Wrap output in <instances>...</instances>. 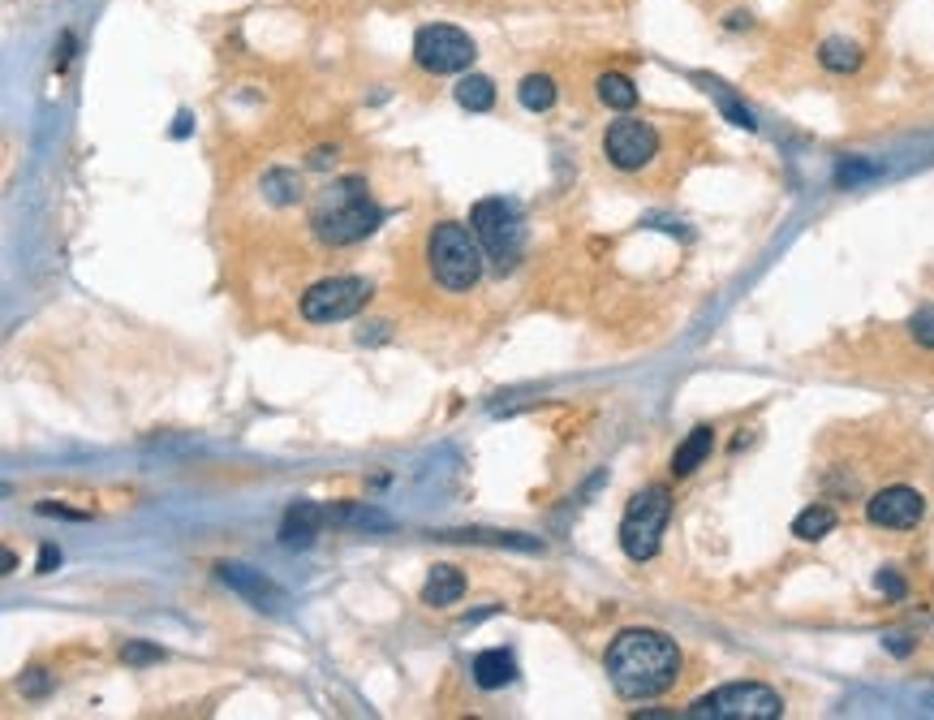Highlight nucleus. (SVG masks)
<instances>
[{"label":"nucleus","instance_id":"obj_9","mask_svg":"<svg viewBox=\"0 0 934 720\" xmlns=\"http://www.w3.org/2000/svg\"><path fill=\"white\" fill-rule=\"evenodd\" d=\"M603 152H608V161L616 164V168L633 173V168H642V164L655 161V152H660V134H655V125H651V121H637V117L612 121V125H608V134H603Z\"/></svg>","mask_w":934,"mask_h":720},{"label":"nucleus","instance_id":"obj_20","mask_svg":"<svg viewBox=\"0 0 934 720\" xmlns=\"http://www.w3.org/2000/svg\"><path fill=\"white\" fill-rule=\"evenodd\" d=\"M517 100H521L530 113H547V109L556 104V82L547 79V74H526L521 86H517Z\"/></svg>","mask_w":934,"mask_h":720},{"label":"nucleus","instance_id":"obj_19","mask_svg":"<svg viewBox=\"0 0 934 720\" xmlns=\"http://www.w3.org/2000/svg\"><path fill=\"white\" fill-rule=\"evenodd\" d=\"M594 86H599V100L608 109H616V113H629L637 104V86H633V79H624V74H603Z\"/></svg>","mask_w":934,"mask_h":720},{"label":"nucleus","instance_id":"obj_17","mask_svg":"<svg viewBox=\"0 0 934 720\" xmlns=\"http://www.w3.org/2000/svg\"><path fill=\"white\" fill-rule=\"evenodd\" d=\"M818 61L831 74H853V70H861V43L831 35V40H822V48H818Z\"/></svg>","mask_w":934,"mask_h":720},{"label":"nucleus","instance_id":"obj_1","mask_svg":"<svg viewBox=\"0 0 934 720\" xmlns=\"http://www.w3.org/2000/svg\"><path fill=\"white\" fill-rule=\"evenodd\" d=\"M608 678L629 703L660 699L681 678V647L663 630H624L608 647Z\"/></svg>","mask_w":934,"mask_h":720},{"label":"nucleus","instance_id":"obj_21","mask_svg":"<svg viewBox=\"0 0 934 720\" xmlns=\"http://www.w3.org/2000/svg\"><path fill=\"white\" fill-rule=\"evenodd\" d=\"M831 531H836V510H827V505H810V510H801L797 522H792V535L797 539H822Z\"/></svg>","mask_w":934,"mask_h":720},{"label":"nucleus","instance_id":"obj_16","mask_svg":"<svg viewBox=\"0 0 934 720\" xmlns=\"http://www.w3.org/2000/svg\"><path fill=\"white\" fill-rule=\"evenodd\" d=\"M439 539H466V544H496V548H521V553H543L539 539L512 535V531H444Z\"/></svg>","mask_w":934,"mask_h":720},{"label":"nucleus","instance_id":"obj_32","mask_svg":"<svg viewBox=\"0 0 934 720\" xmlns=\"http://www.w3.org/2000/svg\"><path fill=\"white\" fill-rule=\"evenodd\" d=\"M190 113H177V125H173V138H186V134H190Z\"/></svg>","mask_w":934,"mask_h":720},{"label":"nucleus","instance_id":"obj_12","mask_svg":"<svg viewBox=\"0 0 934 720\" xmlns=\"http://www.w3.org/2000/svg\"><path fill=\"white\" fill-rule=\"evenodd\" d=\"M328 522V514L319 510V505H311V501H298L289 514H284V526H280V544L284 548H311L314 535H319V526Z\"/></svg>","mask_w":934,"mask_h":720},{"label":"nucleus","instance_id":"obj_28","mask_svg":"<svg viewBox=\"0 0 934 720\" xmlns=\"http://www.w3.org/2000/svg\"><path fill=\"white\" fill-rule=\"evenodd\" d=\"M879 587H883V592H888V596H904V583H900V578H895V574H888V569H883V574H879Z\"/></svg>","mask_w":934,"mask_h":720},{"label":"nucleus","instance_id":"obj_6","mask_svg":"<svg viewBox=\"0 0 934 720\" xmlns=\"http://www.w3.org/2000/svg\"><path fill=\"white\" fill-rule=\"evenodd\" d=\"M469 225H474V234L482 241L487 259H496L500 268H508V264L521 259V250H526V225H521V212H517L508 199L474 203Z\"/></svg>","mask_w":934,"mask_h":720},{"label":"nucleus","instance_id":"obj_4","mask_svg":"<svg viewBox=\"0 0 934 720\" xmlns=\"http://www.w3.org/2000/svg\"><path fill=\"white\" fill-rule=\"evenodd\" d=\"M689 720H779L783 699L762 681H728L685 712Z\"/></svg>","mask_w":934,"mask_h":720},{"label":"nucleus","instance_id":"obj_10","mask_svg":"<svg viewBox=\"0 0 934 720\" xmlns=\"http://www.w3.org/2000/svg\"><path fill=\"white\" fill-rule=\"evenodd\" d=\"M865 518L874 522V526H888V531H909V526H917V522L926 518V501H922L917 487L895 483V487H883V492L870 496Z\"/></svg>","mask_w":934,"mask_h":720},{"label":"nucleus","instance_id":"obj_11","mask_svg":"<svg viewBox=\"0 0 934 720\" xmlns=\"http://www.w3.org/2000/svg\"><path fill=\"white\" fill-rule=\"evenodd\" d=\"M220 583H225L229 592H237V596H246L255 608H263V613H280V608L289 604V596L276 587L263 569H250V565H237V560H225V565H220Z\"/></svg>","mask_w":934,"mask_h":720},{"label":"nucleus","instance_id":"obj_8","mask_svg":"<svg viewBox=\"0 0 934 720\" xmlns=\"http://www.w3.org/2000/svg\"><path fill=\"white\" fill-rule=\"evenodd\" d=\"M371 298V285L357 277H332L319 280L302 294V316L311 323H341L353 320Z\"/></svg>","mask_w":934,"mask_h":720},{"label":"nucleus","instance_id":"obj_22","mask_svg":"<svg viewBox=\"0 0 934 720\" xmlns=\"http://www.w3.org/2000/svg\"><path fill=\"white\" fill-rule=\"evenodd\" d=\"M706 91L715 95V104H719V113H724V117L733 121V125H740V130H758V121H754V113H749V109L740 104L737 95H728V91H724L719 82H710Z\"/></svg>","mask_w":934,"mask_h":720},{"label":"nucleus","instance_id":"obj_23","mask_svg":"<svg viewBox=\"0 0 934 720\" xmlns=\"http://www.w3.org/2000/svg\"><path fill=\"white\" fill-rule=\"evenodd\" d=\"M263 191H268V199L280 203V207H284V203L302 199V182H298L293 173H284V168H276V173H268V177H263Z\"/></svg>","mask_w":934,"mask_h":720},{"label":"nucleus","instance_id":"obj_7","mask_svg":"<svg viewBox=\"0 0 934 720\" xmlns=\"http://www.w3.org/2000/svg\"><path fill=\"white\" fill-rule=\"evenodd\" d=\"M414 61L427 74H461L474 65V40L448 22H430L414 35Z\"/></svg>","mask_w":934,"mask_h":720},{"label":"nucleus","instance_id":"obj_27","mask_svg":"<svg viewBox=\"0 0 934 720\" xmlns=\"http://www.w3.org/2000/svg\"><path fill=\"white\" fill-rule=\"evenodd\" d=\"M56 565H61V553H56L52 544H43V548H40V574H52Z\"/></svg>","mask_w":934,"mask_h":720},{"label":"nucleus","instance_id":"obj_24","mask_svg":"<svg viewBox=\"0 0 934 720\" xmlns=\"http://www.w3.org/2000/svg\"><path fill=\"white\" fill-rule=\"evenodd\" d=\"M121 660H125V665H159V660H164V647L143 642V639H129L125 647H121Z\"/></svg>","mask_w":934,"mask_h":720},{"label":"nucleus","instance_id":"obj_25","mask_svg":"<svg viewBox=\"0 0 934 720\" xmlns=\"http://www.w3.org/2000/svg\"><path fill=\"white\" fill-rule=\"evenodd\" d=\"M874 173H879L874 164L844 161V164H840V173H836V182H840V186H853V182H865V177H874Z\"/></svg>","mask_w":934,"mask_h":720},{"label":"nucleus","instance_id":"obj_2","mask_svg":"<svg viewBox=\"0 0 934 720\" xmlns=\"http://www.w3.org/2000/svg\"><path fill=\"white\" fill-rule=\"evenodd\" d=\"M380 220H384V212L366 199V182L345 177V182L328 186V195L314 212V234L328 246H353V241L371 238L380 229Z\"/></svg>","mask_w":934,"mask_h":720},{"label":"nucleus","instance_id":"obj_29","mask_svg":"<svg viewBox=\"0 0 934 720\" xmlns=\"http://www.w3.org/2000/svg\"><path fill=\"white\" fill-rule=\"evenodd\" d=\"M48 690V678H43V669H31V678H27V695H43Z\"/></svg>","mask_w":934,"mask_h":720},{"label":"nucleus","instance_id":"obj_3","mask_svg":"<svg viewBox=\"0 0 934 720\" xmlns=\"http://www.w3.org/2000/svg\"><path fill=\"white\" fill-rule=\"evenodd\" d=\"M427 259H430V277L439 280L444 289L453 294H466L482 280V268H487V250L478 234H469L466 225L457 220H444L430 229L427 241Z\"/></svg>","mask_w":934,"mask_h":720},{"label":"nucleus","instance_id":"obj_30","mask_svg":"<svg viewBox=\"0 0 934 720\" xmlns=\"http://www.w3.org/2000/svg\"><path fill=\"white\" fill-rule=\"evenodd\" d=\"M311 164H314V168H328V164H336V147H332V152H328V147H319V152L311 156Z\"/></svg>","mask_w":934,"mask_h":720},{"label":"nucleus","instance_id":"obj_13","mask_svg":"<svg viewBox=\"0 0 934 720\" xmlns=\"http://www.w3.org/2000/svg\"><path fill=\"white\" fill-rule=\"evenodd\" d=\"M512 678H517V665H512V656L505 647H487V651L474 656V681L482 690H505Z\"/></svg>","mask_w":934,"mask_h":720},{"label":"nucleus","instance_id":"obj_26","mask_svg":"<svg viewBox=\"0 0 934 720\" xmlns=\"http://www.w3.org/2000/svg\"><path fill=\"white\" fill-rule=\"evenodd\" d=\"M909 328H913V341H917V346L934 350V311H917Z\"/></svg>","mask_w":934,"mask_h":720},{"label":"nucleus","instance_id":"obj_14","mask_svg":"<svg viewBox=\"0 0 934 720\" xmlns=\"http://www.w3.org/2000/svg\"><path fill=\"white\" fill-rule=\"evenodd\" d=\"M466 596V574L457 565H435L427 574V587H423V600L444 608V604H457Z\"/></svg>","mask_w":934,"mask_h":720},{"label":"nucleus","instance_id":"obj_18","mask_svg":"<svg viewBox=\"0 0 934 720\" xmlns=\"http://www.w3.org/2000/svg\"><path fill=\"white\" fill-rule=\"evenodd\" d=\"M453 95H457V104L469 109V113H487L496 104V86H491V79H482V74H466V79L457 82Z\"/></svg>","mask_w":934,"mask_h":720},{"label":"nucleus","instance_id":"obj_5","mask_svg":"<svg viewBox=\"0 0 934 720\" xmlns=\"http://www.w3.org/2000/svg\"><path fill=\"white\" fill-rule=\"evenodd\" d=\"M667 514H672V496L667 487H646L629 501L621 522V548L629 560H651L660 553V535L667 526Z\"/></svg>","mask_w":934,"mask_h":720},{"label":"nucleus","instance_id":"obj_31","mask_svg":"<svg viewBox=\"0 0 934 720\" xmlns=\"http://www.w3.org/2000/svg\"><path fill=\"white\" fill-rule=\"evenodd\" d=\"M888 651H895V656H909V651H913V642L904 639V635H892V639H888Z\"/></svg>","mask_w":934,"mask_h":720},{"label":"nucleus","instance_id":"obj_15","mask_svg":"<svg viewBox=\"0 0 934 720\" xmlns=\"http://www.w3.org/2000/svg\"><path fill=\"white\" fill-rule=\"evenodd\" d=\"M710 449H715V432H710V428H694V432L681 441V449L672 453V475H681V480L694 475L702 462L710 457Z\"/></svg>","mask_w":934,"mask_h":720}]
</instances>
